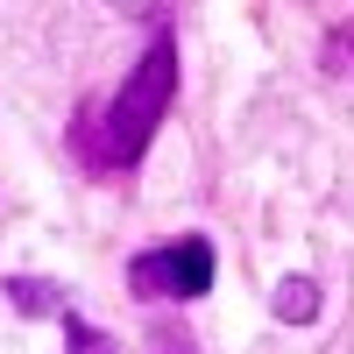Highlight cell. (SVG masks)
<instances>
[{"instance_id": "cell-1", "label": "cell", "mask_w": 354, "mask_h": 354, "mask_svg": "<svg viewBox=\"0 0 354 354\" xmlns=\"http://www.w3.org/2000/svg\"><path fill=\"white\" fill-rule=\"evenodd\" d=\"M170 100H177V36L156 28L149 50L135 57L128 85L113 93V106H106V113H100V106L78 113V156L93 163V170H128V163L156 142Z\"/></svg>"}, {"instance_id": "cell-2", "label": "cell", "mask_w": 354, "mask_h": 354, "mask_svg": "<svg viewBox=\"0 0 354 354\" xmlns=\"http://www.w3.org/2000/svg\"><path fill=\"white\" fill-rule=\"evenodd\" d=\"M128 290L135 298H205L213 290V241H198V234H185V241H163L149 255L128 262Z\"/></svg>"}, {"instance_id": "cell-3", "label": "cell", "mask_w": 354, "mask_h": 354, "mask_svg": "<svg viewBox=\"0 0 354 354\" xmlns=\"http://www.w3.org/2000/svg\"><path fill=\"white\" fill-rule=\"evenodd\" d=\"M270 312L283 319V326H312V319H319V283L312 277H283L277 298H270Z\"/></svg>"}, {"instance_id": "cell-4", "label": "cell", "mask_w": 354, "mask_h": 354, "mask_svg": "<svg viewBox=\"0 0 354 354\" xmlns=\"http://www.w3.org/2000/svg\"><path fill=\"white\" fill-rule=\"evenodd\" d=\"M0 290H8V305H15V312H28V319L64 312V305H57V283H50V277H8Z\"/></svg>"}, {"instance_id": "cell-5", "label": "cell", "mask_w": 354, "mask_h": 354, "mask_svg": "<svg viewBox=\"0 0 354 354\" xmlns=\"http://www.w3.org/2000/svg\"><path fill=\"white\" fill-rule=\"evenodd\" d=\"M319 64H326L333 78H354V21H340L333 36H326V50H319Z\"/></svg>"}, {"instance_id": "cell-6", "label": "cell", "mask_w": 354, "mask_h": 354, "mask_svg": "<svg viewBox=\"0 0 354 354\" xmlns=\"http://www.w3.org/2000/svg\"><path fill=\"white\" fill-rule=\"evenodd\" d=\"M64 354H121V347H113L100 326H85V319H71V312H64Z\"/></svg>"}, {"instance_id": "cell-7", "label": "cell", "mask_w": 354, "mask_h": 354, "mask_svg": "<svg viewBox=\"0 0 354 354\" xmlns=\"http://www.w3.org/2000/svg\"><path fill=\"white\" fill-rule=\"evenodd\" d=\"M156 354H192V347L177 340V333H156Z\"/></svg>"}, {"instance_id": "cell-8", "label": "cell", "mask_w": 354, "mask_h": 354, "mask_svg": "<svg viewBox=\"0 0 354 354\" xmlns=\"http://www.w3.org/2000/svg\"><path fill=\"white\" fill-rule=\"evenodd\" d=\"M121 8H128V15H142V8H156V0H121Z\"/></svg>"}]
</instances>
